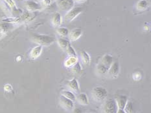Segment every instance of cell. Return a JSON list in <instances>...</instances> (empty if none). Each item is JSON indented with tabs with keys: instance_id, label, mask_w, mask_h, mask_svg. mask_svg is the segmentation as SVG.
Instances as JSON below:
<instances>
[{
	"instance_id": "cell-5",
	"label": "cell",
	"mask_w": 151,
	"mask_h": 113,
	"mask_svg": "<svg viewBox=\"0 0 151 113\" xmlns=\"http://www.w3.org/2000/svg\"><path fill=\"white\" fill-rule=\"evenodd\" d=\"M59 103H60V105L63 109L67 110H72L74 107V104L73 103V101L66 98L65 96L62 95L60 96V99H59Z\"/></svg>"
},
{
	"instance_id": "cell-18",
	"label": "cell",
	"mask_w": 151,
	"mask_h": 113,
	"mask_svg": "<svg viewBox=\"0 0 151 113\" xmlns=\"http://www.w3.org/2000/svg\"><path fill=\"white\" fill-rule=\"evenodd\" d=\"M108 69H109L108 68H107L101 63H99L97 66V72L101 75L105 74L106 73H107Z\"/></svg>"
},
{
	"instance_id": "cell-14",
	"label": "cell",
	"mask_w": 151,
	"mask_h": 113,
	"mask_svg": "<svg viewBox=\"0 0 151 113\" xmlns=\"http://www.w3.org/2000/svg\"><path fill=\"white\" fill-rule=\"evenodd\" d=\"M61 23H62V17H61L60 14L56 12L55 14L53 19H52V24L54 27H58L60 26Z\"/></svg>"
},
{
	"instance_id": "cell-9",
	"label": "cell",
	"mask_w": 151,
	"mask_h": 113,
	"mask_svg": "<svg viewBox=\"0 0 151 113\" xmlns=\"http://www.w3.org/2000/svg\"><path fill=\"white\" fill-rule=\"evenodd\" d=\"M127 103V97L123 95L118 96L116 98V103L118 109H124Z\"/></svg>"
},
{
	"instance_id": "cell-23",
	"label": "cell",
	"mask_w": 151,
	"mask_h": 113,
	"mask_svg": "<svg viewBox=\"0 0 151 113\" xmlns=\"http://www.w3.org/2000/svg\"><path fill=\"white\" fill-rule=\"evenodd\" d=\"M66 51L67 52V54L68 56H77V54L76 52H75V49L73 48V47L71 45V44L70 43L68 45V47L66 49Z\"/></svg>"
},
{
	"instance_id": "cell-19",
	"label": "cell",
	"mask_w": 151,
	"mask_h": 113,
	"mask_svg": "<svg viewBox=\"0 0 151 113\" xmlns=\"http://www.w3.org/2000/svg\"><path fill=\"white\" fill-rule=\"evenodd\" d=\"M58 43L60 47L63 50H66L68 47V45L70 44V42L68 41L67 39L62 38V37H60V38L58 39Z\"/></svg>"
},
{
	"instance_id": "cell-4",
	"label": "cell",
	"mask_w": 151,
	"mask_h": 113,
	"mask_svg": "<svg viewBox=\"0 0 151 113\" xmlns=\"http://www.w3.org/2000/svg\"><path fill=\"white\" fill-rule=\"evenodd\" d=\"M82 12V9L81 7H75L71 9L67 13L65 16V21L66 22H72L74 19L79 15Z\"/></svg>"
},
{
	"instance_id": "cell-11",
	"label": "cell",
	"mask_w": 151,
	"mask_h": 113,
	"mask_svg": "<svg viewBox=\"0 0 151 113\" xmlns=\"http://www.w3.org/2000/svg\"><path fill=\"white\" fill-rule=\"evenodd\" d=\"M42 51V45H38L34 47L32 49V51L30 53V57L32 59L37 58L38 56L41 55Z\"/></svg>"
},
{
	"instance_id": "cell-6",
	"label": "cell",
	"mask_w": 151,
	"mask_h": 113,
	"mask_svg": "<svg viewBox=\"0 0 151 113\" xmlns=\"http://www.w3.org/2000/svg\"><path fill=\"white\" fill-rule=\"evenodd\" d=\"M57 5L61 11H70L74 6V0H58Z\"/></svg>"
},
{
	"instance_id": "cell-12",
	"label": "cell",
	"mask_w": 151,
	"mask_h": 113,
	"mask_svg": "<svg viewBox=\"0 0 151 113\" xmlns=\"http://www.w3.org/2000/svg\"><path fill=\"white\" fill-rule=\"evenodd\" d=\"M112 62H113L112 56L109 55H105L103 56V57L102 58V59H101V63L109 69L110 66L112 64Z\"/></svg>"
},
{
	"instance_id": "cell-10",
	"label": "cell",
	"mask_w": 151,
	"mask_h": 113,
	"mask_svg": "<svg viewBox=\"0 0 151 113\" xmlns=\"http://www.w3.org/2000/svg\"><path fill=\"white\" fill-rule=\"evenodd\" d=\"M75 100H77V102L80 103L81 105H88L89 103V100L88 98L87 97V96L86 94L84 93H81L79 95H78V96L75 98Z\"/></svg>"
},
{
	"instance_id": "cell-21",
	"label": "cell",
	"mask_w": 151,
	"mask_h": 113,
	"mask_svg": "<svg viewBox=\"0 0 151 113\" xmlns=\"http://www.w3.org/2000/svg\"><path fill=\"white\" fill-rule=\"evenodd\" d=\"M27 7L30 11H34L40 9V6L33 1H28L27 3Z\"/></svg>"
},
{
	"instance_id": "cell-2",
	"label": "cell",
	"mask_w": 151,
	"mask_h": 113,
	"mask_svg": "<svg viewBox=\"0 0 151 113\" xmlns=\"http://www.w3.org/2000/svg\"><path fill=\"white\" fill-rule=\"evenodd\" d=\"M33 40L40 45H50L55 41V38L50 36L46 35H36L33 37Z\"/></svg>"
},
{
	"instance_id": "cell-7",
	"label": "cell",
	"mask_w": 151,
	"mask_h": 113,
	"mask_svg": "<svg viewBox=\"0 0 151 113\" xmlns=\"http://www.w3.org/2000/svg\"><path fill=\"white\" fill-rule=\"evenodd\" d=\"M120 70V66L119 63L117 62H115L114 63H113L112 65L110 66V67L109 68V69L108 70V75L110 78H117L118 75H119Z\"/></svg>"
},
{
	"instance_id": "cell-8",
	"label": "cell",
	"mask_w": 151,
	"mask_h": 113,
	"mask_svg": "<svg viewBox=\"0 0 151 113\" xmlns=\"http://www.w3.org/2000/svg\"><path fill=\"white\" fill-rule=\"evenodd\" d=\"M82 32L80 29H74L72 30L70 32V39L71 41H76L79 39L82 36Z\"/></svg>"
},
{
	"instance_id": "cell-13",
	"label": "cell",
	"mask_w": 151,
	"mask_h": 113,
	"mask_svg": "<svg viewBox=\"0 0 151 113\" xmlns=\"http://www.w3.org/2000/svg\"><path fill=\"white\" fill-rule=\"evenodd\" d=\"M67 85L69 87L72 89L73 91L75 92V93H79V83L76 79L74 78L67 82Z\"/></svg>"
},
{
	"instance_id": "cell-20",
	"label": "cell",
	"mask_w": 151,
	"mask_h": 113,
	"mask_svg": "<svg viewBox=\"0 0 151 113\" xmlns=\"http://www.w3.org/2000/svg\"><path fill=\"white\" fill-rule=\"evenodd\" d=\"M61 94H62V96H65L66 98L70 99V100L72 101L75 100V98H76V96H75L74 94L70 91H62L61 92Z\"/></svg>"
},
{
	"instance_id": "cell-30",
	"label": "cell",
	"mask_w": 151,
	"mask_h": 113,
	"mask_svg": "<svg viewBox=\"0 0 151 113\" xmlns=\"http://www.w3.org/2000/svg\"><path fill=\"white\" fill-rule=\"evenodd\" d=\"M117 113H126V112L124 111V110H123V109H117Z\"/></svg>"
},
{
	"instance_id": "cell-15",
	"label": "cell",
	"mask_w": 151,
	"mask_h": 113,
	"mask_svg": "<svg viewBox=\"0 0 151 113\" xmlns=\"http://www.w3.org/2000/svg\"><path fill=\"white\" fill-rule=\"evenodd\" d=\"M78 62V58L77 56H70L64 62L66 67H72L75 63Z\"/></svg>"
},
{
	"instance_id": "cell-3",
	"label": "cell",
	"mask_w": 151,
	"mask_h": 113,
	"mask_svg": "<svg viewBox=\"0 0 151 113\" xmlns=\"http://www.w3.org/2000/svg\"><path fill=\"white\" fill-rule=\"evenodd\" d=\"M117 105L113 99L107 100L103 107V113H117Z\"/></svg>"
},
{
	"instance_id": "cell-29",
	"label": "cell",
	"mask_w": 151,
	"mask_h": 113,
	"mask_svg": "<svg viewBox=\"0 0 151 113\" xmlns=\"http://www.w3.org/2000/svg\"><path fill=\"white\" fill-rule=\"evenodd\" d=\"M86 1V0H74V1L76 2V3H84V2H85Z\"/></svg>"
},
{
	"instance_id": "cell-25",
	"label": "cell",
	"mask_w": 151,
	"mask_h": 113,
	"mask_svg": "<svg viewBox=\"0 0 151 113\" xmlns=\"http://www.w3.org/2000/svg\"><path fill=\"white\" fill-rule=\"evenodd\" d=\"M72 70L74 74H78V73H79L80 72H81V65H80V63L79 62L75 63V64L72 67Z\"/></svg>"
},
{
	"instance_id": "cell-24",
	"label": "cell",
	"mask_w": 151,
	"mask_h": 113,
	"mask_svg": "<svg viewBox=\"0 0 151 113\" xmlns=\"http://www.w3.org/2000/svg\"><path fill=\"white\" fill-rule=\"evenodd\" d=\"M123 110L126 113H134L132 103L130 102H127Z\"/></svg>"
},
{
	"instance_id": "cell-22",
	"label": "cell",
	"mask_w": 151,
	"mask_h": 113,
	"mask_svg": "<svg viewBox=\"0 0 151 113\" xmlns=\"http://www.w3.org/2000/svg\"><path fill=\"white\" fill-rule=\"evenodd\" d=\"M58 34L62 36H66L69 34V30L65 27H60L56 30Z\"/></svg>"
},
{
	"instance_id": "cell-16",
	"label": "cell",
	"mask_w": 151,
	"mask_h": 113,
	"mask_svg": "<svg viewBox=\"0 0 151 113\" xmlns=\"http://www.w3.org/2000/svg\"><path fill=\"white\" fill-rule=\"evenodd\" d=\"M81 56L82 62L84 65H88L89 63H90V61H91L90 56H89V55L86 53V52L82 51L81 54Z\"/></svg>"
},
{
	"instance_id": "cell-1",
	"label": "cell",
	"mask_w": 151,
	"mask_h": 113,
	"mask_svg": "<svg viewBox=\"0 0 151 113\" xmlns=\"http://www.w3.org/2000/svg\"><path fill=\"white\" fill-rule=\"evenodd\" d=\"M91 96L95 102H102L107 98V91L105 88L97 87L94 88L91 91Z\"/></svg>"
},
{
	"instance_id": "cell-28",
	"label": "cell",
	"mask_w": 151,
	"mask_h": 113,
	"mask_svg": "<svg viewBox=\"0 0 151 113\" xmlns=\"http://www.w3.org/2000/svg\"><path fill=\"white\" fill-rule=\"evenodd\" d=\"M6 1L7 2V3L10 5V6L11 7H14L15 6V3H14L13 0H6Z\"/></svg>"
},
{
	"instance_id": "cell-26",
	"label": "cell",
	"mask_w": 151,
	"mask_h": 113,
	"mask_svg": "<svg viewBox=\"0 0 151 113\" xmlns=\"http://www.w3.org/2000/svg\"><path fill=\"white\" fill-rule=\"evenodd\" d=\"M142 78V75H141V73L140 72H134L132 75V78L134 79V80L135 81H139Z\"/></svg>"
},
{
	"instance_id": "cell-17",
	"label": "cell",
	"mask_w": 151,
	"mask_h": 113,
	"mask_svg": "<svg viewBox=\"0 0 151 113\" xmlns=\"http://www.w3.org/2000/svg\"><path fill=\"white\" fill-rule=\"evenodd\" d=\"M148 6V2L147 0H141L137 4V9L138 11H145Z\"/></svg>"
},
{
	"instance_id": "cell-27",
	"label": "cell",
	"mask_w": 151,
	"mask_h": 113,
	"mask_svg": "<svg viewBox=\"0 0 151 113\" xmlns=\"http://www.w3.org/2000/svg\"><path fill=\"white\" fill-rule=\"evenodd\" d=\"M5 90L10 91L12 90V87L10 85H6L5 86Z\"/></svg>"
}]
</instances>
